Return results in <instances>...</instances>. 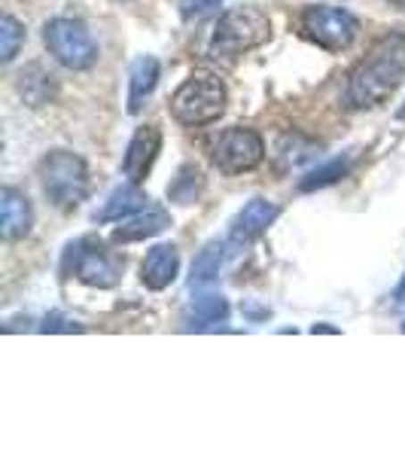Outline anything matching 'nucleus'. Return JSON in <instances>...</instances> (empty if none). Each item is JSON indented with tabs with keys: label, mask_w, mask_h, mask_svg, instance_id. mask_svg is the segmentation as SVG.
Returning a JSON list of instances; mask_svg holds the SVG:
<instances>
[{
	"label": "nucleus",
	"mask_w": 405,
	"mask_h": 457,
	"mask_svg": "<svg viewBox=\"0 0 405 457\" xmlns=\"http://www.w3.org/2000/svg\"><path fill=\"white\" fill-rule=\"evenodd\" d=\"M405 79V37L387 34L372 46V53L353 68L348 79V98L353 107H381Z\"/></svg>",
	"instance_id": "nucleus-1"
},
{
	"label": "nucleus",
	"mask_w": 405,
	"mask_h": 457,
	"mask_svg": "<svg viewBox=\"0 0 405 457\" xmlns=\"http://www.w3.org/2000/svg\"><path fill=\"white\" fill-rule=\"evenodd\" d=\"M271 37V21L260 10V6H232L229 12H223L211 34L208 53L213 58H226L235 62L244 53H253L262 43H269Z\"/></svg>",
	"instance_id": "nucleus-2"
},
{
	"label": "nucleus",
	"mask_w": 405,
	"mask_h": 457,
	"mask_svg": "<svg viewBox=\"0 0 405 457\" xmlns=\"http://www.w3.org/2000/svg\"><path fill=\"white\" fill-rule=\"evenodd\" d=\"M226 101H229V92H226L223 79L213 77V73H193L174 92L171 116L180 125L202 129V125L217 122L226 113Z\"/></svg>",
	"instance_id": "nucleus-3"
},
{
	"label": "nucleus",
	"mask_w": 405,
	"mask_h": 457,
	"mask_svg": "<svg viewBox=\"0 0 405 457\" xmlns=\"http://www.w3.org/2000/svg\"><path fill=\"white\" fill-rule=\"evenodd\" d=\"M43 193L58 211H77L88 195V168L70 150H53L40 162Z\"/></svg>",
	"instance_id": "nucleus-4"
},
{
	"label": "nucleus",
	"mask_w": 405,
	"mask_h": 457,
	"mask_svg": "<svg viewBox=\"0 0 405 457\" xmlns=\"http://www.w3.org/2000/svg\"><path fill=\"white\" fill-rule=\"evenodd\" d=\"M122 260L107 250V245L95 235H83V238L70 241L64 250L62 271L73 275L77 281H83L88 287H98V290H110V287L120 284L122 278Z\"/></svg>",
	"instance_id": "nucleus-5"
},
{
	"label": "nucleus",
	"mask_w": 405,
	"mask_h": 457,
	"mask_svg": "<svg viewBox=\"0 0 405 457\" xmlns=\"http://www.w3.org/2000/svg\"><path fill=\"white\" fill-rule=\"evenodd\" d=\"M43 40L46 49L62 68L68 71H88L98 62V43H95L92 31L86 21L79 19H53L43 28Z\"/></svg>",
	"instance_id": "nucleus-6"
},
{
	"label": "nucleus",
	"mask_w": 405,
	"mask_h": 457,
	"mask_svg": "<svg viewBox=\"0 0 405 457\" xmlns=\"http://www.w3.org/2000/svg\"><path fill=\"white\" fill-rule=\"evenodd\" d=\"M302 34L326 53H344L360 34V19L342 6L311 4L302 10Z\"/></svg>",
	"instance_id": "nucleus-7"
},
{
	"label": "nucleus",
	"mask_w": 405,
	"mask_h": 457,
	"mask_svg": "<svg viewBox=\"0 0 405 457\" xmlns=\"http://www.w3.org/2000/svg\"><path fill=\"white\" fill-rule=\"evenodd\" d=\"M265 159V141L260 131L244 129V125H232L213 144V165L226 177L247 174L260 168Z\"/></svg>",
	"instance_id": "nucleus-8"
},
{
	"label": "nucleus",
	"mask_w": 405,
	"mask_h": 457,
	"mask_svg": "<svg viewBox=\"0 0 405 457\" xmlns=\"http://www.w3.org/2000/svg\"><path fill=\"white\" fill-rule=\"evenodd\" d=\"M281 217V208L269 198H250V202L235 213L229 226V245L244 247L250 241H256L262 232H269V226Z\"/></svg>",
	"instance_id": "nucleus-9"
},
{
	"label": "nucleus",
	"mask_w": 405,
	"mask_h": 457,
	"mask_svg": "<svg viewBox=\"0 0 405 457\" xmlns=\"http://www.w3.org/2000/svg\"><path fill=\"white\" fill-rule=\"evenodd\" d=\"M161 150V131L159 125H141L135 131V137L128 141V150H125L122 159V171L131 183H144L146 174L153 171Z\"/></svg>",
	"instance_id": "nucleus-10"
},
{
	"label": "nucleus",
	"mask_w": 405,
	"mask_h": 457,
	"mask_svg": "<svg viewBox=\"0 0 405 457\" xmlns=\"http://www.w3.org/2000/svg\"><path fill=\"white\" fill-rule=\"evenodd\" d=\"M34 226V211L25 193L16 187L0 189V232L6 241H21Z\"/></svg>",
	"instance_id": "nucleus-11"
},
{
	"label": "nucleus",
	"mask_w": 405,
	"mask_h": 457,
	"mask_svg": "<svg viewBox=\"0 0 405 457\" xmlns=\"http://www.w3.org/2000/svg\"><path fill=\"white\" fill-rule=\"evenodd\" d=\"M177 271H180V250L174 245H156L141 265V281L150 290H168L177 281Z\"/></svg>",
	"instance_id": "nucleus-12"
},
{
	"label": "nucleus",
	"mask_w": 405,
	"mask_h": 457,
	"mask_svg": "<svg viewBox=\"0 0 405 457\" xmlns=\"http://www.w3.org/2000/svg\"><path fill=\"white\" fill-rule=\"evenodd\" d=\"M171 226V217L161 208H144L141 213L128 217L122 226L113 228V245H131V241H146L156 238L165 228Z\"/></svg>",
	"instance_id": "nucleus-13"
},
{
	"label": "nucleus",
	"mask_w": 405,
	"mask_h": 457,
	"mask_svg": "<svg viewBox=\"0 0 405 457\" xmlns=\"http://www.w3.org/2000/svg\"><path fill=\"white\" fill-rule=\"evenodd\" d=\"M144 208H150V195L141 189V183H128V187H120L110 193L107 204L95 213V220H101V223L128 220V217H135V213H141Z\"/></svg>",
	"instance_id": "nucleus-14"
},
{
	"label": "nucleus",
	"mask_w": 405,
	"mask_h": 457,
	"mask_svg": "<svg viewBox=\"0 0 405 457\" xmlns=\"http://www.w3.org/2000/svg\"><path fill=\"white\" fill-rule=\"evenodd\" d=\"M156 83H159V62L153 55H141L135 58L131 64V73H128V113H141L146 98L156 92Z\"/></svg>",
	"instance_id": "nucleus-15"
},
{
	"label": "nucleus",
	"mask_w": 405,
	"mask_h": 457,
	"mask_svg": "<svg viewBox=\"0 0 405 457\" xmlns=\"http://www.w3.org/2000/svg\"><path fill=\"white\" fill-rule=\"evenodd\" d=\"M226 320H229V302H226L223 296H217V293L198 296L186 312L189 329H213Z\"/></svg>",
	"instance_id": "nucleus-16"
},
{
	"label": "nucleus",
	"mask_w": 405,
	"mask_h": 457,
	"mask_svg": "<svg viewBox=\"0 0 405 457\" xmlns=\"http://www.w3.org/2000/svg\"><path fill=\"white\" fill-rule=\"evenodd\" d=\"M226 262V245L211 241L204 250H198L195 262H193V275H189V287H204L219 278V269Z\"/></svg>",
	"instance_id": "nucleus-17"
},
{
	"label": "nucleus",
	"mask_w": 405,
	"mask_h": 457,
	"mask_svg": "<svg viewBox=\"0 0 405 457\" xmlns=\"http://www.w3.org/2000/svg\"><path fill=\"white\" fill-rule=\"evenodd\" d=\"M202 187H204L202 171L195 165H183L171 180V187H168V198L177 204H193L202 195Z\"/></svg>",
	"instance_id": "nucleus-18"
},
{
	"label": "nucleus",
	"mask_w": 405,
	"mask_h": 457,
	"mask_svg": "<svg viewBox=\"0 0 405 457\" xmlns=\"http://www.w3.org/2000/svg\"><path fill=\"white\" fill-rule=\"evenodd\" d=\"M348 171H351V159H333V162H326V165L314 168L311 174L302 177L299 189L302 193H314V189H323V187H329V183L342 180Z\"/></svg>",
	"instance_id": "nucleus-19"
},
{
	"label": "nucleus",
	"mask_w": 405,
	"mask_h": 457,
	"mask_svg": "<svg viewBox=\"0 0 405 457\" xmlns=\"http://www.w3.org/2000/svg\"><path fill=\"white\" fill-rule=\"evenodd\" d=\"M21 43H25V28H21V21L16 16H10V12H4V19H0V62L10 64L12 58L19 55Z\"/></svg>",
	"instance_id": "nucleus-20"
},
{
	"label": "nucleus",
	"mask_w": 405,
	"mask_h": 457,
	"mask_svg": "<svg viewBox=\"0 0 405 457\" xmlns=\"http://www.w3.org/2000/svg\"><path fill=\"white\" fill-rule=\"evenodd\" d=\"M53 73H40V79H31V71H21L19 77V92L21 98L28 101L31 107H43L49 98H53Z\"/></svg>",
	"instance_id": "nucleus-21"
},
{
	"label": "nucleus",
	"mask_w": 405,
	"mask_h": 457,
	"mask_svg": "<svg viewBox=\"0 0 405 457\" xmlns=\"http://www.w3.org/2000/svg\"><path fill=\"white\" fill-rule=\"evenodd\" d=\"M217 6H219V0H180V16L186 21H193V19L208 16Z\"/></svg>",
	"instance_id": "nucleus-22"
},
{
	"label": "nucleus",
	"mask_w": 405,
	"mask_h": 457,
	"mask_svg": "<svg viewBox=\"0 0 405 457\" xmlns=\"http://www.w3.org/2000/svg\"><path fill=\"white\" fill-rule=\"evenodd\" d=\"M79 323H73L68 320L64 314H49L46 320H43V327H40V333H79Z\"/></svg>",
	"instance_id": "nucleus-23"
},
{
	"label": "nucleus",
	"mask_w": 405,
	"mask_h": 457,
	"mask_svg": "<svg viewBox=\"0 0 405 457\" xmlns=\"http://www.w3.org/2000/svg\"><path fill=\"white\" fill-rule=\"evenodd\" d=\"M396 296H405V278H402V284H400V290H396Z\"/></svg>",
	"instance_id": "nucleus-24"
},
{
	"label": "nucleus",
	"mask_w": 405,
	"mask_h": 457,
	"mask_svg": "<svg viewBox=\"0 0 405 457\" xmlns=\"http://www.w3.org/2000/svg\"><path fill=\"white\" fill-rule=\"evenodd\" d=\"M390 6H405V0H387Z\"/></svg>",
	"instance_id": "nucleus-25"
},
{
	"label": "nucleus",
	"mask_w": 405,
	"mask_h": 457,
	"mask_svg": "<svg viewBox=\"0 0 405 457\" xmlns=\"http://www.w3.org/2000/svg\"><path fill=\"white\" fill-rule=\"evenodd\" d=\"M396 120H405V107H400V113H396Z\"/></svg>",
	"instance_id": "nucleus-26"
},
{
	"label": "nucleus",
	"mask_w": 405,
	"mask_h": 457,
	"mask_svg": "<svg viewBox=\"0 0 405 457\" xmlns=\"http://www.w3.org/2000/svg\"><path fill=\"white\" fill-rule=\"evenodd\" d=\"M402 333H405V323H402Z\"/></svg>",
	"instance_id": "nucleus-27"
}]
</instances>
